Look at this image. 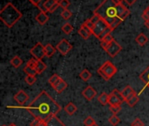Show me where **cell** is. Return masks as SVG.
I'll list each match as a JSON object with an SVG mask.
<instances>
[{
	"mask_svg": "<svg viewBox=\"0 0 149 126\" xmlns=\"http://www.w3.org/2000/svg\"><path fill=\"white\" fill-rule=\"evenodd\" d=\"M129 6L124 0H104L93 11V14L99 15L114 31L130 14Z\"/></svg>",
	"mask_w": 149,
	"mask_h": 126,
	"instance_id": "obj_1",
	"label": "cell"
},
{
	"mask_svg": "<svg viewBox=\"0 0 149 126\" xmlns=\"http://www.w3.org/2000/svg\"><path fill=\"white\" fill-rule=\"evenodd\" d=\"M24 109H26L34 118L47 122L60 112L61 106L46 91H42L29 106Z\"/></svg>",
	"mask_w": 149,
	"mask_h": 126,
	"instance_id": "obj_2",
	"label": "cell"
},
{
	"mask_svg": "<svg viewBox=\"0 0 149 126\" xmlns=\"http://www.w3.org/2000/svg\"><path fill=\"white\" fill-rule=\"evenodd\" d=\"M22 17L21 11L11 3H7L0 11V19L8 28H11Z\"/></svg>",
	"mask_w": 149,
	"mask_h": 126,
	"instance_id": "obj_3",
	"label": "cell"
},
{
	"mask_svg": "<svg viewBox=\"0 0 149 126\" xmlns=\"http://www.w3.org/2000/svg\"><path fill=\"white\" fill-rule=\"evenodd\" d=\"M97 73L105 81H109L117 73V68H116V67L110 61H107L97 70Z\"/></svg>",
	"mask_w": 149,
	"mask_h": 126,
	"instance_id": "obj_4",
	"label": "cell"
},
{
	"mask_svg": "<svg viewBox=\"0 0 149 126\" xmlns=\"http://www.w3.org/2000/svg\"><path fill=\"white\" fill-rule=\"evenodd\" d=\"M125 102V98L123 97L121 91L120 92L117 89H114L112 93L109 95V105H121V103Z\"/></svg>",
	"mask_w": 149,
	"mask_h": 126,
	"instance_id": "obj_5",
	"label": "cell"
},
{
	"mask_svg": "<svg viewBox=\"0 0 149 126\" xmlns=\"http://www.w3.org/2000/svg\"><path fill=\"white\" fill-rule=\"evenodd\" d=\"M31 54L33 58H35L38 61H42V59L45 56V46H43L40 42H38L31 50Z\"/></svg>",
	"mask_w": 149,
	"mask_h": 126,
	"instance_id": "obj_6",
	"label": "cell"
},
{
	"mask_svg": "<svg viewBox=\"0 0 149 126\" xmlns=\"http://www.w3.org/2000/svg\"><path fill=\"white\" fill-rule=\"evenodd\" d=\"M107 28H109L108 24H107L104 19H102V18H100V20L93 25V29H92L93 35H94L97 39H99V37L100 36V34H101L105 30H107Z\"/></svg>",
	"mask_w": 149,
	"mask_h": 126,
	"instance_id": "obj_7",
	"label": "cell"
},
{
	"mask_svg": "<svg viewBox=\"0 0 149 126\" xmlns=\"http://www.w3.org/2000/svg\"><path fill=\"white\" fill-rule=\"evenodd\" d=\"M56 49H57L63 56H65V55H66V54L72 49V44H71L67 39H61V40L58 43V45L56 46Z\"/></svg>",
	"mask_w": 149,
	"mask_h": 126,
	"instance_id": "obj_8",
	"label": "cell"
},
{
	"mask_svg": "<svg viewBox=\"0 0 149 126\" xmlns=\"http://www.w3.org/2000/svg\"><path fill=\"white\" fill-rule=\"evenodd\" d=\"M122 50V46L114 39L113 40L107 47V49L105 50L112 58L117 56V54H119V53H120V51Z\"/></svg>",
	"mask_w": 149,
	"mask_h": 126,
	"instance_id": "obj_9",
	"label": "cell"
},
{
	"mask_svg": "<svg viewBox=\"0 0 149 126\" xmlns=\"http://www.w3.org/2000/svg\"><path fill=\"white\" fill-rule=\"evenodd\" d=\"M13 98L18 104L23 105L29 100V96L24 90H19L16 95H14Z\"/></svg>",
	"mask_w": 149,
	"mask_h": 126,
	"instance_id": "obj_10",
	"label": "cell"
},
{
	"mask_svg": "<svg viewBox=\"0 0 149 126\" xmlns=\"http://www.w3.org/2000/svg\"><path fill=\"white\" fill-rule=\"evenodd\" d=\"M78 32H79V34L80 35V37H81L82 39H89V37H90L91 35H93L92 30H91L85 23H83V24L81 25V26H80V28L79 29Z\"/></svg>",
	"mask_w": 149,
	"mask_h": 126,
	"instance_id": "obj_11",
	"label": "cell"
},
{
	"mask_svg": "<svg viewBox=\"0 0 149 126\" xmlns=\"http://www.w3.org/2000/svg\"><path fill=\"white\" fill-rule=\"evenodd\" d=\"M97 95L96 90L91 87V86H87L83 91H82V96H84V98H86L87 101H92Z\"/></svg>",
	"mask_w": 149,
	"mask_h": 126,
	"instance_id": "obj_12",
	"label": "cell"
},
{
	"mask_svg": "<svg viewBox=\"0 0 149 126\" xmlns=\"http://www.w3.org/2000/svg\"><path fill=\"white\" fill-rule=\"evenodd\" d=\"M57 3V0H45L42 4L40 3L37 7L44 12H49V10Z\"/></svg>",
	"mask_w": 149,
	"mask_h": 126,
	"instance_id": "obj_13",
	"label": "cell"
},
{
	"mask_svg": "<svg viewBox=\"0 0 149 126\" xmlns=\"http://www.w3.org/2000/svg\"><path fill=\"white\" fill-rule=\"evenodd\" d=\"M36 21L41 25H44L47 23V21L49 20V16L46 14V12H44V11H40L35 18Z\"/></svg>",
	"mask_w": 149,
	"mask_h": 126,
	"instance_id": "obj_14",
	"label": "cell"
},
{
	"mask_svg": "<svg viewBox=\"0 0 149 126\" xmlns=\"http://www.w3.org/2000/svg\"><path fill=\"white\" fill-rule=\"evenodd\" d=\"M67 88V83L66 82H65L62 78L57 82V84L53 87L54 90L58 93V94H61L65 89Z\"/></svg>",
	"mask_w": 149,
	"mask_h": 126,
	"instance_id": "obj_15",
	"label": "cell"
},
{
	"mask_svg": "<svg viewBox=\"0 0 149 126\" xmlns=\"http://www.w3.org/2000/svg\"><path fill=\"white\" fill-rule=\"evenodd\" d=\"M46 126H65V125L58 118H57V116H54L47 121Z\"/></svg>",
	"mask_w": 149,
	"mask_h": 126,
	"instance_id": "obj_16",
	"label": "cell"
},
{
	"mask_svg": "<svg viewBox=\"0 0 149 126\" xmlns=\"http://www.w3.org/2000/svg\"><path fill=\"white\" fill-rule=\"evenodd\" d=\"M135 41H136V43L138 45L143 46H145L148 42V38L143 32H141V33L138 34V36L135 38Z\"/></svg>",
	"mask_w": 149,
	"mask_h": 126,
	"instance_id": "obj_17",
	"label": "cell"
},
{
	"mask_svg": "<svg viewBox=\"0 0 149 126\" xmlns=\"http://www.w3.org/2000/svg\"><path fill=\"white\" fill-rule=\"evenodd\" d=\"M134 93H136V92H135V90H134L131 86H129V85H127L126 88H124V89H123V90L121 91V94H122L123 97L125 98V101H126V99H127V98H128L130 96L134 95Z\"/></svg>",
	"mask_w": 149,
	"mask_h": 126,
	"instance_id": "obj_18",
	"label": "cell"
},
{
	"mask_svg": "<svg viewBox=\"0 0 149 126\" xmlns=\"http://www.w3.org/2000/svg\"><path fill=\"white\" fill-rule=\"evenodd\" d=\"M125 102H126L130 107H134V106L139 102V96H138V95H137L136 93H134V95H132V96H130L128 98H127Z\"/></svg>",
	"mask_w": 149,
	"mask_h": 126,
	"instance_id": "obj_19",
	"label": "cell"
},
{
	"mask_svg": "<svg viewBox=\"0 0 149 126\" xmlns=\"http://www.w3.org/2000/svg\"><path fill=\"white\" fill-rule=\"evenodd\" d=\"M77 110H78V108L73 103H69L65 107V111L69 116H72L77 111Z\"/></svg>",
	"mask_w": 149,
	"mask_h": 126,
	"instance_id": "obj_20",
	"label": "cell"
},
{
	"mask_svg": "<svg viewBox=\"0 0 149 126\" xmlns=\"http://www.w3.org/2000/svg\"><path fill=\"white\" fill-rule=\"evenodd\" d=\"M45 56L50 58V57H52L55 53L57 49L52 44H46L45 46Z\"/></svg>",
	"mask_w": 149,
	"mask_h": 126,
	"instance_id": "obj_21",
	"label": "cell"
},
{
	"mask_svg": "<svg viewBox=\"0 0 149 126\" xmlns=\"http://www.w3.org/2000/svg\"><path fill=\"white\" fill-rule=\"evenodd\" d=\"M140 79L144 82L146 83V85H148L149 83V66L140 75Z\"/></svg>",
	"mask_w": 149,
	"mask_h": 126,
	"instance_id": "obj_22",
	"label": "cell"
},
{
	"mask_svg": "<svg viewBox=\"0 0 149 126\" xmlns=\"http://www.w3.org/2000/svg\"><path fill=\"white\" fill-rule=\"evenodd\" d=\"M22 63H23L22 59H21L19 56H17V55L14 56V57L10 60V64H11V66L14 67V68H19V67L22 65Z\"/></svg>",
	"mask_w": 149,
	"mask_h": 126,
	"instance_id": "obj_23",
	"label": "cell"
},
{
	"mask_svg": "<svg viewBox=\"0 0 149 126\" xmlns=\"http://www.w3.org/2000/svg\"><path fill=\"white\" fill-rule=\"evenodd\" d=\"M99 102L102 104V105H107L109 103V95H107V93L103 92L99 97H98Z\"/></svg>",
	"mask_w": 149,
	"mask_h": 126,
	"instance_id": "obj_24",
	"label": "cell"
},
{
	"mask_svg": "<svg viewBox=\"0 0 149 126\" xmlns=\"http://www.w3.org/2000/svg\"><path fill=\"white\" fill-rule=\"evenodd\" d=\"M79 77H80L84 82H87L88 80L91 79L92 74L90 73V71H89L88 69H84V70L79 74Z\"/></svg>",
	"mask_w": 149,
	"mask_h": 126,
	"instance_id": "obj_25",
	"label": "cell"
},
{
	"mask_svg": "<svg viewBox=\"0 0 149 126\" xmlns=\"http://www.w3.org/2000/svg\"><path fill=\"white\" fill-rule=\"evenodd\" d=\"M46 65L45 63H44L42 61H37V67H36V71L38 74H41L43 73L45 69H46Z\"/></svg>",
	"mask_w": 149,
	"mask_h": 126,
	"instance_id": "obj_26",
	"label": "cell"
},
{
	"mask_svg": "<svg viewBox=\"0 0 149 126\" xmlns=\"http://www.w3.org/2000/svg\"><path fill=\"white\" fill-rule=\"evenodd\" d=\"M61 79V77L58 75H57V74H54V75H52L51 77H50V79L48 80V82H49V84H51V86L53 88L56 84H57V82L59 81Z\"/></svg>",
	"mask_w": 149,
	"mask_h": 126,
	"instance_id": "obj_27",
	"label": "cell"
},
{
	"mask_svg": "<svg viewBox=\"0 0 149 126\" xmlns=\"http://www.w3.org/2000/svg\"><path fill=\"white\" fill-rule=\"evenodd\" d=\"M62 32H64L65 34H70L73 31V26L70 23H65L62 27H61Z\"/></svg>",
	"mask_w": 149,
	"mask_h": 126,
	"instance_id": "obj_28",
	"label": "cell"
},
{
	"mask_svg": "<svg viewBox=\"0 0 149 126\" xmlns=\"http://www.w3.org/2000/svg\"><path fill=\"white\" fill-rule=\"evenodd\" d=\"M108 121H109V124L110 125H112L113 126H117L120 124V119L117 117V115H113L112 117L109 118Z\"/></svg>",
	"mask_w": 149,
	"mask_h": 126,
	"instance_id": "obj_29",
	"label": "cell"
},
{
	"mask_svg": "<svg viewBox=\"0 0 149 126\" xmlns=\"http://www.w3.org/2000/svg\"><path fill=\"white\" fill-rule=\"evenodd\" d=\"M24 72L26 74V75H33V76H36V75L38 74L37 71H36V69L31 68H30L28 66H25L24 68Z\"/></svg>",
	"mask_w": 149,
	"mask_h": 126,
	"instance_id": "obj_30",
	"label": "cell"
},
{
	"mask_svg": "<svg viewBox=\"0 0 149 126\" xmlns=\"http://www.w3.org/2000/svg\"><path fill=\"white\" fill-rule=\"evenodd\" d=\"M61 17L64 18V19H65V20H68L72 16V11H70L68 9H65V10H63L62 11H61Z\"/></svg>",
	"mask_w": 149,
	"mask_h": 126,
	"instance_id": "obj_31",
	"label": "cell"
},
{
	"mask_svg": "<svg viewBox=\"0 0 149 126\" xmlns=\"http://www.w3.org/2000/svg\"><path fill=\"white\" fill-rule=\"evenodd\" d=\"M24 81H25V82L28 84V85H33L35 82H36V81H37V79H36V76H33V75H26V77L24 78Z\"/></svg>",
	"mask_w": 149,
	"mask_h": 126,
	"instance_id": "obj_32",
	"label": "cell"
},
{
	"mask_svg": "<svg viewBox=\"0 0 149 126\" xmlns=\"http://www.w3.org/2000/svg\"><path fill=\"white\" fill-rule=\"evenodd\" d=\"M57 1L59 4V7H61L63 10L68 9V7L70 6V1L69 0H57Z\"/></svg>",
	"mask_w": 149,
	"mask_h": 126,
	"instance_id": "obj_33",
	"label": "cell"
},
{
	"mask_svg": "<svg viewBox=\"0 0 149 126\" xmlns=\"http://www.w3.org/2000/svg\"><path fill=\"white\" fill-rule=\"evenodd\" d=\"M110 111L113 114V115H117L119 112H120L121 111V105H113V106H110L109 107Z\"/></svg>",
	"mask_w": 149,
	"mask_h": 126,
	"instance_id": "obj_34",
	"label": "cell"
},
{
	"mask_svg": "<svg viewBox=\"0 0 149 126\" xmlns=\"http://www.w3.org/2000/svg\"><path fill=\"white\" fill-rule=\"evenodd\" d=\"M47 122L39 120V119H34L31 123V126H46Z\"/></svg>",
	"mask_w": 149,
	"mask_h": 126,
	"instance_id": "obj_35",
	"label": "cell"
},
{
	"mask_svg": "<svg viewBox=\"0 0 149 126\" xmlns=\"http://www.w3.org/2000/svg\"><path fill=\"white\" fill-rule=\"evenodd\" d=\"M96 124L95 120L92 118V117H87L85 120H84V125L86 126H92L93 125Z\"/></svg>",
	"mask_w": 149,
	"mask_h": 126,
	"instance_id": "obj_36",
	"label": "cell"
},
{
	"mask_svg": "<svg viewBox=\"0 0 149 126\" xmlns=\"http://www.w3.org/2000/svg\"><path fill=\"white\" fill-rule=\"evenodd\" d=\"M142 18L144 20H148L149 19V5L145 9V11L142 13Z\"/></svg>",
	"mask_w": 149,
	"mask_h": 126,
	"instance_id": "obj_37",
	"label": "cell"
},
{
	"mask_svg": "<svg viewBox=\"0 0 149 126\" xmlns=\"http://www.w3.org/2000/svg\"><path fill=\"white\" fill-rule=\"evenodd\" d=\"M131 126H144V124H143V122H142L140 118H136V119L132 123Z\"/></svg>",
	"mask_w": 149,
	"mask_h": 126,
	"instance_id": "obj_38",
	"label": "cell"
},
{
	"mask_svg": "<svg viewBox=\"0 0 149 126\" xmlns=\"http://www.w3.org/2000/svg\"><path fill=\"white\" fill-rule=\"evenodd\" d=\"M113 40H114L113 37L111 34H109V35H107L103 40H101V41H104V42H106V43H107V44H110Z\"/></svg>",
	"mask_w": 149,
	"mask_h": 126,
	"instance_id": "obj_39",
	"label": "cell"
},
{
	"mask_svg": "<svg viewBox=\"0 0 149 126\" xmlns=\"http://www.w3.org/2000/svg\"><path fill=\"white\" fill-rule=\"evenodd\" d=\"M58 7H59V4H58V1H57V3H56V4H54V5H53V6H52L51 9H50V10H49V12H50V13H52V12H54V11H56V10H57Z\"/></svg>",
	"mask_w": 149,
	"mask_h": 126,
	"instance_id": "obj_40",
	"label": "cell"
},
{
	"mask_svg": "<svg viewBox=\"0 0 149 126\" xmlns=\"http://www.w3.org/2000/svg\"><path fill=\"white\" fill-rule=\"evenodd\" d=\"M124 1H125V2H126V3H127L128 5H129V6H130V5L134 4V3H135L137 0H124Z\"/></svg>",
	"mask_w": 149,
	"mask_h": 126,
	"instance_id": "obj_41",
	"label": "cell"
},
{
	"mask_svg": "<svg viewBox=\"0 0 149 126\" xmlns=\"http://www.w3.org/2000/svg\"><path fill=\"white\" fill-rule=\"evenodd\" d=\"M144 24H145V25H146V27L149 29V19L148 20H145V22H144Z\"/></svg>",
	"mask_w": 149,
	"mask_h": 126,
	"instance_id": "obj_42",
	"label": "cell"
},
{
	"mask_svg": "<svg viewBox=\"0 0 149 126\" xmlns=\"http://www.w3.org/2000/svg\"><path fill=\"white\" fill-rule=\"evenodd\" d=\"M147 87H148V89H149V83H148V85H146V86H145V88H144V89H143L142 90H144V89H146Z\"/></svg>",
	"mask_w": 149,
	"mask_h": 126,
	"instance_id": "obj_43",
	"label": "cell"
},
{
	"mask_svg": "<svg viewBox=\"0 0 149 126\" xmlns=\"http://www.w3.org/2000/svg\"><path fill=\"white\" fill-rule=\"evenodd\" d=\"M9 126H17V125H16L15 124H10V125Z\"/></svg>",
	"mask_w": 149,
	"mask_h": 126,
	"instance_id": "obj_44",
	"label": "cell"
},
{
	"mask_svg": "<svg viewBox=\"0 0 149 126\" xmlns=\"http://www.w3.org/2000/svg\"><path fill=\"white\" fill-rule=\"evenodd\" d=\"M92 126H99V125H98L97 124H94V125H92Z\"/></svg>",
	"mask_w": 149,
	"mask_h": 126,
	"instance_id": "obj_45",
	"label": "cell"
},
{
	"mask_svg": "<svg viewBox=\"0 0 149 126\" xmlns=\"http://www.w3.org/2000/svg\"><path fill=\"white\" fill-rule=\"evenodd\" d=\"M2 126H6V125H2Z\"/></svg>",
	"mask_w": 149,
	"mask_h": 126,
	"instance_id": "obj_46",
	"label": "cell"
}]
</instances>
